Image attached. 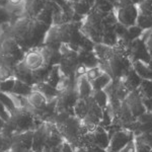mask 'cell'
I'll list each match as a JSON object with an SVG mask.
<instances>
[{
	"label": "cell",
	"instance_id": "3957f363",
	"mask_svg": "<svg viewBox=\"0 0 152 152\" xmlns=\"http://www.w3.org/2000/svg\"><path fill=\"white\" fill-rule=\"evenodd\" d=\"M24 52L5 33L0 36V81L14 78V69L23 61Z\"/></svg>",
	"mask_w": 152,
	"mask_h": 152
},
{
	"label": "cell",
	"instance_id": "d6986e66",
	"mask_svg": "<svg viewBox=\"0 0 152 152\" xmlns=\"http://www.w3.org/2000/svg\"><path fill=\"white\" fill-rule=\"evenodd\" d=\"M78 58H79L80 64L84 65L87 69L97 67L99 66V59L94 51H85L78 50Z\"/></svg>",
	"mask_w": 152,
	"mask_h": 152
},
{
	"label": "cell",
	"instance_id": "9c48e42d",
	"mask_svg": "<svg viewBox=\"0 0 152 152\" xmlns=\"http://www.w3.org/2000/svg\"><path fill=\"white\" fill-rule=\"evenodd\" d=\"M61 60L59 63V69L62 76L75 80V71L76 68L80 65L78 53L70 49L68 46H62L60 48Z\"/></svg>",
	"mask_w": 152,
	"mask_h": 152
},
{
	"label": "cell",
	"instance_id": "836d02e7",
	"mask_svg": "<svg viewBox=\"0 0 152 152\" xmlns=\"http://www.w3.org/2000/svg\"><path fill=\"white\" fill-rule=\"evenodd\" d=\"M141 96L143 99H151L152 97V81L151 80L143 79L138 88Z\"/></svg>",
	"mask_w": 152,
	"mask_h": 152
},
{
	"label": "cell",
	"instance_id": "680465c9",
	"mask_svg": "<svg viewBox=\"0 0 152 152\" xmlns=\"http://www.w3.org/2000/svg\"><path fill=\"white\" fill-rule=\"evenodd\" d=\"M150 152H152V149H151V150H150Z\"/></svg>",
	"mask_w": 152,
	"mask_h": 152
},
{
	"label": "cell",
	"instance_id": "4dcf8cb0",
	"mask_svg": "<svg viewBox=\"0 0 152 152\" xmlns=\"http://www.w3.org/2000/svg\"><path fill=\"white\" fill-rule=\"evenodd\" d=\"M61 78H62V74H61L60 69H59V66L56 65V66H53V68L51 69V72H50V74H49L48 79L46 82H47L48 84H50L51 86L56 88L59 81L61 80Z\"/></svg>",
	"mask_w": 152,
	"mask_h": 152
},
{
	"label": "cell",
	"instance_id": "8992f818",
	"mask_svg": "<svg viewBox=\"0 0 152 152\" xmlns=\"http://www.w3.org/2000/svg\"><path fill=\"white\" fill-rule=\"evenodd\" d=\"M55 125L64 141L69 144L73 149L80 146L82 137L88 132L83 126L82 122L75 116L66 118L62 121L57 122Z\"/></svg>",
	"mask_w": 152,
	"mask_h": 152
},
{
	"label": "cell",
	"instance_id": "f907efd6",
	"mask_svg": "<svg viewBox=\"0 0 152 152\" xmlns=\"http://www.w3.org/2000/svg\"><path fill=\"white\" fill-rule=\"evenodd\" d=\"M105 1H107L109 3L113 4L114 7H115V9H116L117 6H118V4H119V2H120V0H105Z\"/></svg>",
	"mask_w": 152,
	"mask_h": 152
},
{
	"label": "cell",
	"instance_id": "ac0fdd59",
	"mask_svg": "<svg viewBox=\"0 0 152 152\" xmlns=\"http://www.w3.org/2000/svg\"><path fill=\"white\" fill-rule=\"evenodd\" d=\"M14 78L31 85V86L35 85V81H34V77H33V71L28 69L23 64V62L18 64L15 69H14Z\"/></svg>",
	"mask_w": 152,
	"mask_h": 152
},
{
	"label": "cell",
	"instance_id": "4fadbf2b",
	"mask_svg": "<svg viewBox=\"0 0 152 152\" xmlns=\"http://www.w3.org/2000/svg\"><path fill=\"white\" fill-rule=\"evenodd\" d=\"M135 139L133 132L120 130L117 131L110 139V144L107 149V152H120L128 143Z\"/></svg>",
	"mask_w": 152,
	"mask_h": 152
},
{
	"label": "cell",
	"instance_id": "b9f144b4",
	"mask_svg": "<svg viewBox=\"0 0 152 152\" xmlns=\"http://www.w3.org/2000/svg\"><path fill=\"white\" fill-rule=\"evenodd\" d=\"M127 31H128V26H124V24H122L120 23H118L116 26H115V33H116V35L118 36L119 39H121L122 37L126 34Z\"/></svg>",
	"mask_w": 152,
	"mask_h": 152
},
{
	"label": "cell",
	"instance_id": "5bb4252c",
	"mask_svg": "<svg viewBox=\"0 0 152 152\" xmlns=\"http://www.w3.org/2000/svg\"><path fill=\"white\" fill-rule=\"evenodd\" d=\"M105 94H107L109 100H119V102H124L125 99L128 96L130 92L125 87L123 79L119 80H112L107 84V86L104 88Z\"/></svg>",
	"mask_w": 152,
	"mask_h": 152
},
{
	"label": "cell",
	"instance_id": "1f68e13d",
	"mask_svg": "<svg viewBox=\"0 0 152 152\" xmlns=\"http://www.w3.org/2000/svg\"><path fill=\"white\" fill-rule=\"evenodd\" d=\"M15 20V16L12 15V13H10L8 9L0 5V26L4 24H10Z\"/></svg>",
	"mask_w": 152,
	"mask_h": 152
},
{
	"label": "cell",
	"instance_id": "d6a6232c",
	"mask_svg": "<svg viewBox=\"0 0 152 152\" xmlns=\"http://www.w3.org/2000/svg\"><path fill=\"white\" fill-rule=\"evenodd\" d=\"M136 26L143 31H148L152 29V15H144V14H138L137 18Z\"/></svg>",
	"mask_w": 152,
	"mask_h": 152
},
{
	"label": "cell",
	"instance_id": "f6af8a7d",
	"mask_svg": "<svg viewBox=\"0 0 152 152\" xmlns=\"http://www.w3.org/2000/svg\"><path fill=\"white\" fill-rule=\"evenodd\" d=\"M120 152H136V148H135V141H131L130 143L127 144Z\"/></svg>",
	"mask_w": 152,
	"mask_h": 152
},
{
	"label": "cell",
	"instance_id": "8d00e7d4",
	"mask_svg": "<svg viewBox=\"0 0 152 152\" xmlns=\"http://www.w3.org/2000/svg\"><path fill=\"white\" fill-rule=\"evenodd\" d=\"M14 82H15V78H9V79L0 81V91L4 94H10L14 86Z\"/></svg>",
	"mask_w": 152,
	"mask_h": 152
},
{
	"label": "cell",
	"instance_id": "ba28073f",
	"mask_svg": "<svg viewBox=\"0 0 152 152\" xmlns=\"http://www.w3.org/2000/svg\"><path fill=\"white\" fill-rule=\"evenodd\" d=\"M79 99L76 82L58 92L55 102V114H69L74 116L73 107Z\"/></svg>",
	"mask_w": 152,
	"mask_h": 152
},
{
	"label": "cell",
	"instance_id": "277c9868",
	"mask_svg": "<svg viewBox=\"0 0 152 152\" xmlns=\"http://www.w3.org/2000/svg\"><path fill=\"white\" fill-rule=\"evenodd\" d=\"M99 67L107 73L112 80L124 79L132 68L127 47L118 42L115 47H112L111 53L104 61L99 63Z\"/></svg>",
	"mask_w": 152,
	"mask_h": 152
},
{
	"label": "cell",
	"instance_id": "7bdbcfd3",
	"mask_svg": "<svg viewBox=\"0 0 152 152\" xmlns=\"http://www.w3.org/2000/svg\"><path fill=\"white\" fill-rule=\"evenodd\" d=\"M9 115H10V113L7 111L5 105L0 102V118H1L2 120H4V121H6V120L8 119Z\"/></svg>",
	"mask_w": 152,
	"mask_h": 152
},
{
	"label": "cell",
	"instance_id": "7dc6e473",
	"mask_svg": "<svg viewBox=\"0 0 152 152\" xmlns=\"http://www.w3.org/2000/svg\"><path fill=\"white\" fill-rule=\"evenodd\" d=\"M62 152H74L73 150V148L71 147L68 143H64V145H63V149H62Z\"/></svg>",
	"mask_w": 152,
	"mask_h": 152
},
{
	"label": "cell",
	"instance_id": "4316f807",
	"mask_svg": "<svg viewBox=\"0 0 152 152\" xmlns=\"http://www.w3.org/2000/svg\"><path fill=\"white\" fill-rule=\"evenodd\" d=\"M71 7H72L73 11L76 15L81 16V18H85L87 15V13L90 11V9L92 8L89 4H87L84 0H81V1L78 2H74V3H71Z\"/></svg>",
	"mask_w": 152,
	"mask_h": 152
},
{
	"label": "cell",
	"instance_id": "d4e9b609",
	"mask_svg": "<svg viewBox=\"0 0 152 152\" xmlns=\"http://www.w3.org/2000/svg\"><path fill=\"white\" fill-rule=\"evenodd\" d=\"M119 42V38L115 33V26L112 28H107L104 31V35H102V44L109 47H115Z\"/></svg>",
	"mask_w": 152,
	"mask_h": 152
},
{
	"label": "cell",
	"instance_id": "91938a15",
	"mask_svg": "<svg viewBox=\"0 0 152 152\" xmlns=\"http://www.w3.org/2000/svg\"><path fill=\"white\" fill-rule=\"evenodd\" d=\"M5 152H7V151H5Z\"/></svg>",
	"mask_w": 152,
	"mask_h": 152
},
{
	"label": "cell",
	"instance_id": "f35d334b",
	"mask_svg": "<svg viewBox=\"0 0 152 152\" xmlns=\"http://www.w3.org/2000/svg\"><path fill=\"white\" fill-rule=\"evenodd\" d=\"M10 146V137L7 135L0 133V152H5Z\"/></svg>",
	"mask_w": 152,
	"mask_h": 152
},
{
	"label": "cell",
	"instance_id": "ffe728a7",
	"mask_svg": "<svg viewBox=\"0 0 152 152\" xmlns=\"http://www.w3.org/2000/svg\"><path fill=\"white\" fill-rule=\"evenodd\" d=\"M142 78L136 73V71L133 69V67L130 69L128 72V74L125 76V78L123 79V83L125 85V87L128 89L129 92L134 91V90L138 89L140 86L141 82H142Z\"/></svg>",
	"mask_w": 152,
	"mask_h": 152
},
{
	"label": "cell",
	"instance_id": "6da1fadb",
	"mask_svg": "<svg viewBox=\"0 0 152 152\" xmlns=\"http://www.w3.org/2000/svg\"><path fill=\"white\" fill-rule=\"evenodd\" d=\"M50 26L39 19L28 16H21L14 23L7 24L3 33L13 39L24 53L29 50L44 46L45 39Z\"/></svg>",
	"mask_w": 152,
	"mask_h": 152
},
{
	"label": "cell",
	"instance_id": "603a6c76",
	"mask_svg": "<svg viewBox=\"0 0 152 152\" xmlns=\"http://www.w3.org/2000/svg\"><path fill=\"white\" fill-rule=\"evenodd\" d=\"M143 29H141L138 26H130V28H128V31H126V34L121 39H119V43L127 47L131 42H133L138 38H141V36L143 35Z\"/></svg>",
	"mask_w": 152,
	"mask_h": 152
},
{
	"label": "cell",
	"instance_id": "83f0119b",
	"mask_svg": "<svg viewBox=\"0 0 152 152\" xmlns=\"http://www.w3.org/2000/svg\"><path fill=\"white\" fill-rule=\"evenodd\" d=\"M111 81H112V78L107 73L104 72L100 76L95 78L94 80L90 81V84H91L94 90H104Z\"/></svg>",
	"mask_w": 152,
	"mask_h": 152
},
{
	"label": "cell",
	"instance_id": "681fc988",
	"mask_svg": "<svg viewBox=\"0 0 152 152\" xmlns=\"http://www.w3.org/2000/svg\"><path fill=\"white\" fill-rule=\"evenodd\" d=\"M8 2L11 5H21V4H24V0H8Z\"/></svg>",
	"mask_w": 152,
	"mask_h": 152
},
{
	"label": "cell",
	"instance_id": "cb8c5ba5",
	"mask_svg": "<svg viewBox=\"0 0 152 152\" xmlns=\"http://www.w3.org/2000/svg\"><path fill=\"white\" fill-rule=\"evenodd\" d=\"M33 90H34L33 86H31V85L20 81V80L15 79L14 86H13V88H12V91L10 92V94L19 95V96L26 97L28 95H29L31 92H33Z\"/></svg>",
	"mask_w": 152,
	"mask_h": 152
},
{
	"label": "cell",
	"instance_id": "5b68a950",
	"mask_svg": "<svg viewBox=\"0 0 152 152\" xmlns=\"http://www.w3.org/2000/svg\"><path fill=\"white\" fill-rule=\"evenodd\" d=\"M41 123L42 122L37 120L26 109H16L10 113L8 119L5 121L2 133L11 137L19 133L34 131Z\"/></svg>",
	"mask_w": 152,
	"mask_h": 152
},
{
	"label": "cell",
	"instance_id": "f546056e",
	"mask_svg": "<svg viewBox=\"0 0 152 152\" xmlns=\"http://www.w3.org/2000/svg\"><path fill=\"white\" fill-rule=\"evenodd\" d=\"M91 96L102 110L105 109L109 104V97L104 90H94Z\"/></svg>",
	"mask_w": 152,
	"mask_h": 152
},
{
	"label": "cell",
	"instance_id": "f5cc1de1",
	"mask_svg": "<svg viewBox=\"0 0 152 152\" xmlns=\"http://www.w3.org/2000/svg\"><path fill=\"white\" fill-rule=\"evenodd\" d=\"M84 1L86 2L87 4H89V5L91 6V7H94V3H95V0H84Z\"/></svg>",
	"mask_w": 152,
	"mask_h": 152
},
{
	"label": "cell",
	"instance_id": "c3c4849f",
	"mask_svg": "<svg viewBox=\"0 0 152 152\" xmlns=\"http://www.w3.org/2000/svg\"><path fill=\"white\" fill-rule=\"evenodd\" d=\"M73 150H74V152H92L87 147H77V148L73 149Z\"/></svg>",
	"mask_w": 152,
	"mask_h": 152
},
{
	"label": "cell",
	"instance_id": "6f0895ef",
	"mask_svg": "<svg viewBox=\"0 0 152 152\" xmlns=\"http://www.w3.org/2000/svg\"><path fill=\"white\" fill-rule=\"evenodd\" d=\"M71 3H74V2H78V1H81V0H68Z\"/></svg>",
	"mask_w": 152,
	"mask_h": 152
},
{
	"label": "cell",
	"instance_id": "9a60e30c",
	"mask_svg": "<svg viewBox=\"0 0 152 152\" xmlns=\"http://www.w3.org/2000/svg\"><path fill=\"white\" fill-rule=\"evenodd\" d=\"M21 62L31 71H36L44 66H47L40 48L33 49V50H29L26 53H24V57Z\"/></svg>",
	"mask_w": 152,
	"mask_h": 152
},
{
	"label": "cell",
	"instance_id": "52a82bcc",
	"mask_svg": "<svg viewBox=\"0 0 152 152\" xmlns=\"http://www.w3.org/2000/svg\"><path fill=\"white\" fill-rule=\"evenodd\" d=\"M109 12H102L92 7L82 21L81 33L94 44H102L104 31V18Z\"/></svg>",
	"mask_w": 152,
	"mask_h": 152
},
{
	"label": "cell",
	"instance_id": "f1b7e54d",
	"mask_svg": "<svg viewBox=\"0 0 152 152\" xmlns=\"http://www.w3.org/2000/svg\"><path fill=\"white\" fill-rule=\"evenodd\" d=\"M73 112H74V116L79 119L80 121H82L87 114V104L86 99H79L76 102V104L73 107Z\"/></svg>",
	"mask_w": 152,
	"mask_h": 152
},
{
	"label": "cell",
	"instance_id": "11a10c76",
	"mask_svg": "<svg viewBox=\"0 0 152 152\" xmlns=\"http://www.w3.org/2000/svg\"><path fill=\"white\" fill-rule=\"evenodd\" d=\"M147 66H148L149 69L152 71V54H150V61H149V63L147 64Z\"/></svg>",
	"mask_w": 152,
	"mask_h": 152
},
{
	"label": "cell",
	"instance_id": "44dd1931",
	"mask_svg": "<svg viewBox=\"0 0 152 152\" xmlns=\"http://www.w3.org/2000/svg\"><path fill=\"white\" fill-rule=\"evenodd\" d=\"M76 88H77L79 99H85L87 97L91 96L92 92H94L91 84L88 81L87 78L85 77V75L81 76V77L76 80Z\"/></svg>",
	"mask_w": 152,
	"mask_h": 152
},
{
	"label": "cell",
	"instance_id": "7a4b0ae2",
	"mask_svg": "<svg viewBox=\"0 0 152 152\" xmlns=\"http://www.w3.org/2000/svg\"><path fill=\"white\" fill-rule=\"evenodd\" d=\"M81 26L82 21H71L52 26L49 28L44 45L58 50L65 45L78 52L84 36L81 33Z\"/></svg>",
	"mask_w": 152,
	"mask_h": 152
},
{
	"label": "cell",
	"instance_id": "2e32d148",
	"mask_svg": "<svg viewBox=\"0 0 152 152\" xmlns=\"http://www.w3.org/2000/svg\"><path fill=\"white\" fill-rule=\"evenodd\" d=\"M125 102H126L127 105L129 107L132 115L136 119L146 112V109L143 104V102H142V96L138 89L130 92L128 96L125 99Z\"/></svg>",
	"mask_w": 152,
	"mask_h": 152
},
{
	"label": "cell",
	"instance_id": "ee69618b",
	"mask_svg": "<svg viewBox=\"0 0 152 152\" xmlns=\"http://www.w3.org/2000/svg\"><path fill=\"white\" fill-rule=\"evenodd\" d=\"M145 40V43H146V47L148 49L149 53L152 54V29H150V33L148 34L147 36H145L144 38H142Z\"/></svg>",
	"mask_w": 152,
	"mask_h": 152
},
{
	"label": "cell",
	"instance_id": "60d3db41",
	"mask_svg": "<svg viewBox=\"0 0 152 152\" xmlns=\"http://www.w3.org/2000/svg\"><path fill=\"white\" fill-rule=\"evenodd\" d=\"M135 141V148H136V152H150L151 148L148 145L144 144L143 142L134 139Z\"/></svg>",
	"mask_w": 152,
	"mask_h": 152
},
{
	"label": "cell",
	"instance_id": "484cf974",
	"mask_svg": "<svg viewBox=\"0 0 152 152\" xmlns=\"http://www.w3.org/2000/svg\"><path fill=\"white\" fill-rule=\"evenodd\" d=\"M132 67L142 79H147L152 81V71L149 69L147 64H144L143 62H140V61H137L132 64Z\"/></svg>",
	"mask_w": 152,
	"mask_h": 152
},
{
	"label": "cell",
	"instance_id": "bcb514c9",
	"mask_svg": "<svg viewBox=\"0 0 152 152\" xmlns=\"http://www.w3.org/2000/svg\"><path fill=\"white\" fill-rule=\"evenodd\" d=\"M142 102H143V104L146 109V112L152 113V97L151 99H143L142 97Z\"/></svg>",
	"mask_w": 152,
	"mask_h": 152
},
{
	"label": "cell",
	"instance_id": "7c38bea8",
	"mask_svg": "<svg viewBox=\"0 0 152 152\" xmlns=\"http://www.w3.org/2000/svg\"><path fill=\"white\" fill-rule=\"evenodd\" d=\"M34 131L19 133L10 137V146L7 152H33Z\"/></svg>",
	"mask_w": 152,
	"mask_h": 152
},
{
	"label": "cell",
	"instance_id": "30bf717a",
	"mask_svg": "<svg viewBox=\"0 0 152 152\" xmlns=\"http://www.w3.org/2000/svg\"><path fill=\"white\" fill-rule=\"evenodd\" d=\"M118 23L124 26H136L137 18H138V7L132 3L130 0H120L117 8L115 9Z\"/></svg>",
	"mask_w": 152,
	"mask_h": 152
},
{
	"label": "cell",
	"instance_id": "8fae6325",
	"mask_svg": "<svg viewBox=\"0 0 152 152\" xmlns=\"http://www.w3.org/2000/svg\"><path fill=\"white\" fill-rule=\"evenodd\" d=\"M127 52L132 64L137 61L143 62L144 64H148L150 61V53L146 47L145 40L142 38H138L131 42L127 46Z\"/></svg>",
	"mask_w": 152,
	"mask_h": 152
},
{
	"label": "cell",
	"instance_id": "74e56055",
	"mask_svg": "<svg viewBox=\"0 0 152 152\" xmlns=\"http://www.w3.org/2000/svg\"><path fill=\"white\" fill-rule=\"evenodd\" d=\"M104 73V71H102L100 68L97 66V67H94V68H90V69H87L86 73H85V77L88 79V81H92V80H94L95 78H97L99 76H100Z\"/></svg>",
	"mask_w": 152,
	"mask_h": 152
},
{
	"label": "cell",
	"instance_id": "e0dca14e",
	"mask_svg": "<svg viewBox=\"0 0 152 152\" xmlns=\"http://www.w3.org/2000/svg\"><path fill=\"white\" fill-rule=\"evenodd\" d=\"M152 132V113L145 112L140 117L137 118L135 122L133 133L136 136L147 134Z\"/></svg>",
	"mask_w": 152,
	"mask_h": 152
},
{
	"label": "cell",
	"instance_id": "ab89813d",
	"mask_svg": "<svg viewBox=\"0 0 152 152\" xmlns=\"http://www.w3.org/2000/svg\"><path fill=\"white\" fill-rule=\"evenodd\" d=\"M135 139L143 142L144 144L148 145L152 149V132H150V133H147V134L140 135V136H136L135 137Z\"/></svg>",
	"mask_w": 152,
	"mask_h": 152
},
{
	"label": "cell",
	"instance_id": "d590c367",
	"mask_svg": "<svg viewBox=\"0 0 152 152\" xmlns=\"http://www.w3.org/2000/svg\"><path fill=\"white\" fill-rule=\"evenodd\" d=\"M94 8L99 9V10L102 12H111L113 10H115L114 5L109 3L107 1H105V0H95Z\"/></svg>",
	"mask_w": 152,
	"mask_h": 152
},
{
	"label": "cell",
	"instance_id": "7402d4cb",
	"mask_svg": "<svg viewBox=\"0 0 152 152\" xmlns=\"http://www.w3.org/2000/svg\"><path fill=\"white\" fill-rule=\"evenodd\" d=\"M46 5H47V2L45 0H33L28 6L24 7L23 15L28 16V18H37V16L41 13Z\"/></svg>",
	"mask_w": 152,
	"mask_h": 152
},
{
	"label": "cell",
	"instance_id": "816d5d0a",
	"mask_svg": "<svg viewBox=\"0 0 152 152\" xmlns=\"http://www.w3.org/2000/svg\"><path fill=\"white\" fill-rule=\"evenodd\" d=\"M4 124H5V121H4V120H2L1 118H0V133H2V131H3Z\"/></svg>",
	"mask_w": 152,
	"mask_h": 152
},
{
	"label": "cell",
	"instance_id": "9f6ffc18",
	"mask_svg": "<svg viewBox=\"0 0 152 152\" xmlns=\"http://www.w3.org/2000/svg\"><path fill=\"white\" fill-rule=\"evenodd\" d=\"M31 1H33V0H24V7L28 6Z\"/></svg>",
	"mask_w": 152,
	"mask_h": 152
},
{
	"label": "cell",
	"instance_id": "e575fe53",
	"mask_svg": "<svg viewBox=\"0 0 152 152\" xmlns=\"http://www.w3.org/2000/svg\"><path fill=\"white\" fill-rule=\"evenodd\" d=\"M140 14L144 15H152V0H143L140 4L137 5Z\"/></svg>",
	"mask_w": 152,
	"mask_h": 152
},
{
	"label": "cell",
	"instance_id": "db71d44e",
	"mask_svg": "<svg viewBox=\"0 0 152 152\" xmlns=\"http://www.w3.org/2000/svg\"><path fill=\"white\" fill-rule=\"evenodd\" d=\"M130 1H131L133 4H135V5H138V4H140L143 0H130Z\"/></svg>",
	"mask_w": 152,
	"mask_h": 152
}]
</instances>
